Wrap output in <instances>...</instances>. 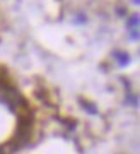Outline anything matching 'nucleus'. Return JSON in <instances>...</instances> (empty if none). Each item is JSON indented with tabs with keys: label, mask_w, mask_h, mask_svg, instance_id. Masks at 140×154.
<instances>
[{
	"label": "nucleus",
	"mask_w": 140,
	"mask_h": 154,
	"mask_svg": "<svg viewBox=\"0 0 140 154\" xmlns=\"http://www.w3.org/2000/svg\"><path fill=\"white\" fill-rule=\"evenodd\" d=\"M0 101H2V103H5L11 110H14L17 105H21V103H19V101H21V96L17 94L16 89L0 84Z\"/></svg>",
	"instance_id": "nucleus-1"
}]
</instances>
